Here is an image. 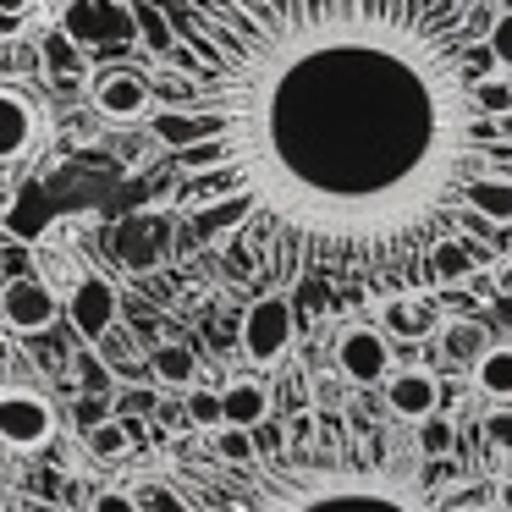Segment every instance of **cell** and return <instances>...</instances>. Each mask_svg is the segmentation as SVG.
<instances>
[{"label":"cell","mask_w":512,"mask_h":512,"mask_svg":"<svg viewBox=\"0 0 512 512\" xmlns=\"http://www.w3.org/2000/svg\"><path fill=\"white\" fill-rule=\"evenodd\" d=\"M171 34L177 237L281 292L402 281L496 160L463 0H177Z\"/></svg>","instance_id":"1"},{"label":"cell","mask_w":512,"mask_h":512,"mask_svg":"<svg viewBox=\"0 0 512 512\" xmlns=\"http://www.w3.org/2000/svg\"><path fill=\"white\" fill-rule=\"evenodd\" d=\"M188 512H496L485 474H452L446 457L386 435H331L309 452L259 463L182 468L171 479Z\"/></svg>","instance_id":"2"},{"label":"cell","mask_w":512,"mask_h":512,"mask_svg":"<svg viewBox=\"0 0 512 512\" xmlns=\"http://www.w3.org/2000/svg\"><path fill=\"white\" fill-rule=\"evenodd\" d=\"M292 347V303L287 292H265L243 314V353L248 364H281Z\"/></svg>","instance_id":"3"},{"label":"cell","mask_w":512,"mask_h":512,"mask_svg":"<svg viewBox=\"0 0 512 512\" xmlns=\"http://www.w3.org/2000/svg\"><path fill=\"white\" fill-rule=\"evenodd\" d=\"M56 435V408L39 391H0V441L12 452H39Z\"/></svg>","instance_id":"4"},{"label":"cell","mask_w":512,"mask_h":512,"mask_svg":"<svg viewBox=\"0 0 512 512\" xmlns=\"http://www.w3.org/2000/svg\"><path fill=\"white\" fill-rule=\"evenodd\" d=\"M336 369H342L353 386H380V380L391 375L386 331H375V325H347V331L336 336Z\"/></svg>","instance_id":"5"},{"label":"cell","mask_w":512,"mask_h":512,"mask_svg":"<svg viewBox=\"0 0 512 512\" xmlns=\"http://www.w3.org/2000/svg\"><path fill=\"white\" fill-rule=\"evenodd\" d=\"M56 314H61V303H56V292H50L45 281L17 276V281H6V287H0V320L12 325L17 336L50 331V325H56Z\"/></svg>","instance_id":"6"},{"label":"cell","mask_w":512,"mask_h":512,"mask_svg":"<svg viewBox=\"0 0 512 512\" xmlns=\"http://www.w3.org/2000/svg\"><path fill=\"white\" fill-rule=\"evenodd\" d=\"M386 408L402 424H424L430 413H441V380L430 369H391L386 375Z\"/></svg>","instance_id":"7"},{"label":"cell","mask_w":512,"mask_h":512,"mask_svg":"<svg viewBox=\"0 0 512 512\" xmlns=\"http://www.w3.org/2000/svg\"><path fill=\"white\" fill-rule=\"evenodd\" d=\"M149 105H155V94H149V83L138 78V72H105V78L94 83V111H100L105 122H138Z\"/></svg>","instance_id":"8"},{"label":"cell","mask_w":512,"mask_h":512,"mask_svg":"<svg viewBox=\"0 0 512 512\" xmlns=\"http://www.w3.org/2000/svg\"><path fill=\"white\" fill-rule=\"evenodd\" d=\"M67 314L89 342H100V336L116 325V287L105 276H83L78 287H72V298H67Z\"/></svg>","instance_id":"9"},{"label":"cell","mask_w":512,"mask_h":512,"mask_svg":"<svg viewBox=\"0 0 512 512\" xmlns=\"http://www.w3.org/2000/svg\"><path fill=\"white\" fill-rule=\"evenodd\" d=\"M28 144H34V111H28L23 94L0 89V160L28 155Z\"/></svg>","instance_id":"10"},{"label":"cell","mask_w":512,"mask_h":512,"mask_svg":"<svg viewBox=\"0 0 512 512\" xmlns=\"http://www.w3.org/2000/svg\"><path fill=\"white\" fill-rule=\"evenodd\" d=\"M221 397H226V424H248V430H259V424L270 419V391L259 386V380H232Z\"/></svg>","instance_id":"11"},{"label":"cell","mask_w":512,"mask_h":512,"mask_svg":"<svg viewBox=\"0 0 512 512\" xmlns=\"http://www.w3.org/2000/svg\"><path fill=\"white\" fill-rule=\"evenodd\" d=\"M468 210L485 215V221H512V177L485 171V177L468 188Z\"/></svg>","instance_id":"12"},{"label":"cell","mask_w":512,"mask_h":512,"mask_svg":"<svg viewBox=\"0 0 512 512\" xmlns=\"http://www.w3.org/2000/svg\"><path fill=\"white\" fill-rule=\"evenodd\" d=\"M424 270H430V281H463L468 270H474V254H468V243L457 232H446L441 243L430 248V259H424Z\"/></svg>","instance_id":"13"},{"label":"cell","mask_w":512,"mask_h":512,"mask_svg":"<svg viewBox=\"0 0 512 512\" xmlns=\"http://www.w3.org/2000/svg\"><path fill=\"white\" fill-rule=\"evenodd\" d=\"M474 386L485 391L490 402H512V347H490L474 364Z\"/></svg>","instance_id":"14"},{"label":"cell","mask_w":512,"mask_h":512,"mask_svg":"<svg viewBox=\"0 0 512 512\" xmlns=\"http://www.w3.org/2000/svg\"><path fill=\"white\" fill-rule=\"evenodd\" d=\"M149 369H155L160 386H193V375H199V358H193V347L182 342H166L149 353Z\"/></svg>","instance_id":"15"},{"label":"cell","mask_w":512,"mask_h":512,"mask_svg":"<svg viewBox=\"0 0 512 512\" xmlns=\"http://www.w3.org/2000/svg\"><path fill=\"white\" fill-rule=\"evenodd\" d=\"M210 446H215V457H221V463H259V457H265V446H259V435L248 430V424H221V430L210 435Z\"/></svg>","instance_id":"16"},{"label":"cell","mask_w":512,"mask_h":512,"mask_svg":"<svg viewBox=\"0 0 512 512\" xmlns=\"http://www.w3.org/2000/svg\"><path fill=\"white\" fill-rule=\"evenodd\" d=\"M441 353L452 358V364H479V358L490 353V342H485V325H468V320L446 325V331H441Z\"/></svg>","instance_id":"17"},{"label":"cell","mask_w":512,"mask_h":512,"mask_svg":"<svg viewBox=\"0 0 512 512\" xmlns=\"http://www.w3.org/2000/svg\"><path fill=\"white\" fill-rule=\"evenodd\" d=\"M188 424H199V430H221L226 424V397L221 391H188Z\"/></svg>","instance_id":"18"},{"label":"cell","mask_w":512,"mask_h":512,"mask_svg":"<svg viewBox=\"0 0 512 512\" xmlns=\"http://www.w3.org/2000/svg\"><path fill=\"white\" fill-rule=\"evenodd\" d=\"M89 446L100 457H122L127 446H133V430H127L122 419H105V424H94V430H89Z\"/></svg>","instance_id":"19"},{"label":"cell","mask_w":512,"mask_h":512,"mask_svg":"<svg viewBox=\"0 0 512 512\" xmlns=\"http://www.w3.org/2000/svg\"><path fill=\"white\" fill-rule=\"evenodd\" d=\"M419 446H424V457H452V446H457V430L441 419V413H430V419L419 424Z\"/></svg>","instance_id":"20"},{"label":"cell","mask_w":512,"mask_h":512,"mask_svg":"<svg viewBox=\"0 0 512 512\" xmlns=\"http://www.w3.org/2000/svg\"><path fill=\"white\" fill-rule=\"evenodd\" d=\"M474 100H479V111H485V116H496V111H512V83L479 78V83H474Z\"/></svg>","instance_id":"21"},{"label":"cell","mask_w":512,"mask_h":512,"mask_svg":"<svg viewBox=\"0 0 512 512\" xmlns=\"http://www.w3.org/2000/svg\"><path fill=\"white\" fill-rule=\"evenodd\" d=\"M485 45H490V56H496V67H512V12H501L496 23H490Z\"/></svg>","instance_id":"22"},{"label":"cell","mask_w":512,"mask_h":512,"mask_svg":"<svg viewBox=\"0 0 512 512\" xmlns=\"http://www.w3.org/2000/svg\"><path fill=\"white\" fill-rule=\"evenodd\" d=\"M67 28H72V34H78V39H100V34H105L89 0H72V6H67Z\"/></svg>","instance_id":"23"},{"label":"cell","mask_w":512,"mask_h":512,"mask_svg":"<svg viewBox=\"0 0 512 512\" xmlns=\"http://www.w3.org/2000/svg\"><path fill=\"white\" fill-rule=\"evenodd\" d=\"M386 320H391V331H402V336H419L424 331V309H408V298H391Z\"/></svg>","instance_id":"24"},{"label":"cell","mask_w":512,"mask_h":512,"mask_svg":"<svg viewBox=\"0 0 512 512\" xmlns=\"http://www.w3.org/2000/svg\"><path fill=\"white\" fill-rule=\"evenodd\" d=\"M89 512H144V507H138L127 490H100V496L89 501Z\"/></svg>","instance_id":"25"},{"label":"cell","mask_w":512,"mask_h":512,"mask_svg":"<svg viewBox=\"0 0 512 512\" xmlns=\"http://www.w3.org/2000/svg\"><path fill=\"white\" fill-rule=\"evenodd\" d=\"M490 320H496L501 331H512V287H507V292H496V298H490Z\"/></svg>","instance_id":"26"},{"label":"cell","mask_w":512,"mask_h":512,"mask_svg":"<svg viewBox=\"0 0 512 512\" xmlns=\"http://www.w3.org/2000/svg\"><path fill=\"white\" fill-rule=\"evenodd\" d=\"M50 56H56V67H72L78 50H72V39H50Z\"/></svg>","instance_id":"27"},{"label":"cell","mask_w":512,"mask_h":512,"mask_svg":"<svg viewBox=\"0 0 512 512\" xmlns=\"http://www.w3.org/2000/svg\"><path fill=\"white\" fill-rule=\"evenodd\" d=\"M28 6H34V0H0V12H12V17H23Z\"/></svg>","instance_id":"28"},{"label":"cell","mask_w":512,"mask_h":512,"mask_svg":"<svg viewBox=\"0 0 512 512\" xmlns=\"http://www.w3.org/2000/svg\"><path fill=\"white\" fill-rule=\"evenodd\" d=\"M28 512H67V507H28Z\"/></svg>","instance_id":"29"},{"label":"cell","mask_w":512,"mask_h":512,"mask_svg":"<svg viewBox=\"0 0 512 512\" xmlns=\"http://www.w3.org/2000/svg\"><path fill=\"white\" fill-rule=\"evenodd\" d=\"M501 501H507V507H512V490H507V485H501Z\"/></svg>","instance_id":"30"}]
</instances>
